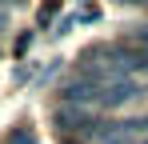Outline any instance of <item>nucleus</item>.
I'll return each instance as SVG.
<instances>
[{"label": "nucleus", "mask_w": 148, "mask_h": 144, "mask_svg": "<svg viewBox=\"0 0 148 144\" xmlns=\"http://www.w3.org/2000/svg\"><path fill=\"white\" fill-rule=\"evenodd\" d=\"M100 100H104V84L92 80V76H76V80H68V88H64V104H76V108L100 104Z\"/></svg>", "instance_id": "obj_1"}, {"label": "nucleus", "mask_w": 148, "mask_h": 144, "mask_svg": "<svg viewBox=\"0 0 148 144\" xmlns=\"http://www.w3.org/2000/svg\"><path fill=\"white\" fill-rule=\"evenodd\" d=\"M136 96H140V88H136L132 80H108V84H104V100H100V108H120V104L136 100Z\"/></svg>", "instance_id": "obj_2"}, {"label": "nucleus", "mask_w": 148, "mask_h": 144, "mask_svg": "<svg viewBox=\"0 0 148 144\" xmlns=\"http://www.w3.org/2000/svg\"><path fill=\"white\" fill-rule=\"evenodd\" d=\"M56 128H60V132H76V128L88 132V128H92V116H88L84 108H76V104H60V108H56Z\"/></svg>", "instance_id": "obj_3"}, {"label": "nucleus", "mask_w": 148, "mask_h": 144, "mask_svg": "<svg viewBox=\"0 0 148 144\" xmlns=\"http://www.w3.org/2000/svg\"><path fill=\"white\" fill-rule=\"evenodd\" d=\"M12 144H36V140H32L28 132H12Z\"/></svg>", "instance_id": "obj_4"}, {"label": "nucleus", "mask_w": 148, "mask_h": 144, "mask_svg": "<svg viewBox=\"0 0 148 144\" xmlns=\"http://www.w3.org/2000/svg\"><path fill=\"white\" fill-rule=\"evenodd\" d=\"M136 40H140V44L148 48V28H140V32H136Z\"/></svg>", "instance_id": "obj_5"}, {"label": "nucleus", "mask_w": 148, "mask_h": 144, "mask_svg": "<svg viewBox=\"0 0 148 144\" xmlns=\"http://www.w3.org/2000/svg\"><path fill=\"white\" fill-rule=\"evenodd\" d=\"M4 20H8V8H4V4H0V28H4Z\"/></svg>", "instance_id": "obj_6"}, {"label": "nucleus", "mask_w": 148, "mask_h": 144, "mask_svg": "<svg viewBox=\"0 0 148 144\" xmlns=\"http://www.w3.org/2000/svg\"><path fill=\"white\" fill-rule=\"evenodd\" d=\"M104 144H132V140H116V136H108V140H104Z\"/></svg>", "instance_id": "obj_7"}, {"label": "nucleus", "mask_w": 148, "mask_h": 144, "mask_svg": "<svg viewBox=\"0 0 148 144\" xmlns=\"http://www.w3.org/2000/svg\"><path fill=\"white\" fill-rule=\"evenodd\" d=\"M140 144H148V140H140Z\"/></svg>", "instance_id": "obj_8"}]
</instances>
